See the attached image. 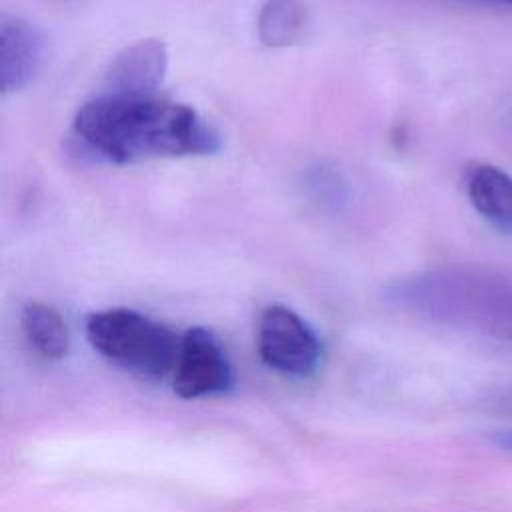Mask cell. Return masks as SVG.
<instances>
[{
  "instance_id": "obj_5",
  "label": "cell",
  "mask_w": 512,
  "mask_h": 512,
  "mask_svg": "<svg viewBox=\"0 0 512 512\" xmlns=\"http://www.w3.org/2000/svg\"><path fill=\"white\" fill-rule=\"evenodd\" d=\"M232 384V366L220 340L202 326L186 330L172 372L174 392L182 398H202L224 394Z\"/></svg>"
},
{
  "instance_id": "obj_10",
  "label": "cell",
  "mask_w": 512,
  "mask_h": 512,
  "mask_svg": "<svg viewBox=\"0 0 512 512\" xmlns=\"http://www.w3.org/2000/svg\"><path fill=\"white\" fill-rule=\"evenodd\" d=\"M306 8L302 0H266L258 16L260 40L268 46H288L302 34Z\"/></svg>"
},
{
  "instance_id": "obj_11",
  "label": "cell",
  "mask_w": 512,
  "mask_h": 512,
  "mask_svg": "<svg viewBox=\"0 0 512 512\" xmlns=\"http://www.w3.org/2000/svg\"><path fill=\"white\" fill-rule=\"evenodd\" d=\"M494 442L500 446V448H506L512 452V430H502V432H496L494 436Z\"/></svg>"
},
{
  "instance_id": "obj_7",
  "label": "cell",
  "mask_w": 512,
  "mask_h": 512,
  "mask_svg": "<svg viewBox=\"0 0 512 512\" xmlns=\"http://www.w3.org/2000/svg\"><path fill=\"white\" fill-rule=\"evenodd\" d=\"M44 42L34 24L18 16L0 22V86L2 94L22 90L42 62Z\"/></svg>"
},
{
  "instance_id": "obj_8",
  "label": "cell",
  "mask_w": 512,
  "mask_h": 512,
  "mask_svg": "<svg viewBox=\"0 0 512 512\" xmlns=\"http://www.w3.org/2000/svg\"><path fill=\"white\" fill-rule=\"evenodd\" d=\"M464 188L474 210L496 230L512 232V176L498 166L472 162L464 174Z\"/></svg>"
},
{
  "instance_id": "obj_12",
  "label": "cell",
  "mask_w": 512,
  "mask_h": 512,
  "mask_svg": "<svg viewBox=\"0 0 512 512\" xmlns=\"http://www.w3.org/2000/svg\"><path fill=\"white\" fill-rule=\"evenodd\" d=\"M500 2H508V4H512V0H500Z\"/></svg>"
},
{
  "instance_id": "obj_1",
  "label": "cell",
  "mask_w": 512,
  "mask_h": 512,
  "mask_svg": "<svg viewBox=\"0 0 512 512\" xmlns=\"http://www.w3.org/2000/svg\"><path fill=\"white\" fill-rule=\"evenodd\" d=\"M72 136L82 152L110 164L206 156L220 134L194 108L154 94L104 92L74 116Z\"/></svg>"
},
{
  "instance_id": "obj_3",
  "label": "cell",
  "mask_w": 512,
  "mask_h": 512,
  "mask_svg": "<svg viewBox=\"0 0 512 512\" xmlns=\"http://www.w3.org/2000/svg\"><path fill=\"white\" fill-rule=\"evenodd\" d=\"M90 344L116 366L140 378L172 376L180 336L130 308H106L88 316Z\"/></svg>"
},
{
  "instance_id": "obj_9",
  "label": "cell",
  "mask_w": 512,
  "mask_h": 512,
  "mask_svg": "<svg viewBox=\"0 0 512 512\" xmlns=\"http://www.w3.org/2000/svg\"><path fill=\"white\" fill-rule=\"evenodd\" d=\"M22 330L28 344L48 360H58L68 350L66 322L50 304H28L22 310Z\"/></svg>"
},
{
  "instance_id": "obj_2",
  "label": "cell",
  "mask_w": 512,
  "mask_h": 512,
  "mask_svg": "<svg viewBox=\"0 0 512 512\" xmlns=\"http://www.w3.org/2000/svg\"><path fill=\"white\" fill-rule=\"evenodd\" d=\"M390 298L432 322L512 338V270L448 266L400 280Z\"/></svg>"
},
{
  "instance_id": "obj_4",
  "label": "cell",
  "mask_w": 512,
  "mask_h": 512,
  "mask_svg": "<svg viewBox=\"0 0 512 512\" xmlns=\"http://www.w3.org/2000/svg\"><path fill=\"white\" fill-rule=\"evenodd\" d=\"M256 344L262 362L286 376H310L322 358V344L292 308L270 304L260 312Z\"/></svg>"
},
{
  "instance_id": "obj_6",
  "label": "cell",
  "mask_w": 512,
  "mask_h": 512,
  "mask_svg": "<svg viewBox=\"0 0 512 512\" xmlns=\"http://www.w3.org/2000/svg\"><path fill=\"white\" fill-rule=\"evenodd\" d=\"M168 68V52L162 40L142 38L114 56L106 70V92L154 94Z\"/></svg>"
}]
</instances>
